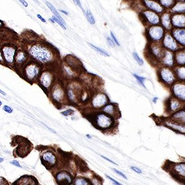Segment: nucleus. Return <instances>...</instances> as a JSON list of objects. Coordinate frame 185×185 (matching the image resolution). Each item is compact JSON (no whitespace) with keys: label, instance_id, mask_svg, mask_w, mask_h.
I'll use <instances>...</instances> for the list:
<instances>
[{"label":"nucleus","instance_id":"obj_1","mask_svg":"<svg viewBox=\"0 0 185 185\" xmlns=\"http://www.w3.org/2000/svg\"><path fill=\"white\" fill-rule=\"evenodd\" d=\"M11 144L13 147H15L13 150V156L15 157L24 158L33 149L32 144L27 139L21 137H16L14 139H12Z\"/></svg>","mask_w":185,"mask_h":185},{"label":"nucleus","instance_id":"obj_2","mask_svg":"<svg viewBox=\"0 0 185 185\" xmlns=\"http://www.w3.org/2000/svg\"><path fill=\"white\" fill-rule=\"evenodd\" d=\"M30 54L42 63H50L53 59V54L49 49L43 45H34L30 49Z\"/></svg>","mask_w":185,"mask_h":185},{"label":"nucleus","instance_id":"obj_3","mask_svg":"<svg viewBox=\"0 0 185 185\" xmlns=\"http://www.w3.org/2000/svg\"><path fill=\"white\" fill-rule=\"evenodd\" d=\"M93 125L99 130L107 131L112 129L115 125L114 119L105 113H98L92 117Z\"/></svg>","mask_w":185,"mask_h":185},{"label":"nucleus","instance_id":"obj_4","mask_svg":"<svg viewBox=\"0 0 185 185\" xmlns=\"http://www.w3.org/2000/svg\"><path fill=\"white\" fill-rule=\"evenodd\" d=\"M41 161L47 170L53 169L57 163V158L56 154L51 151H46L41 154Z\"/></svg>","mask_w":185,"mask_h":185},{"label":"nucleus","instance_id":"obj_5","mask_svg":"<svg viewBox=\"0 0 185 185\" xmlns=\"http://www.w3.org/2000/svg\"><path fill=\"white\" fill-rule=\"evenodd\" d=\"M55 181L57 185H72L73 184V176L66 170L59 172L55 175Z\"/></svg>","mask_w":185,"mask_h":185},{"label":"nucleus","instance_id":"obj_6","mask_svg":"<svg viewBox=\"0 0 185 185\" xmlns=\"http://www.w3.org/2000/svg\"><path fill=\"white\" fill-rule=\"evenodd\" d=\"M40 68L39 66L35 63L28 64L25 69V76L30 80H35L39 75Z\"/></svg>","mask_w":185,"mask_h":185},{"label":"nucleus","instance_id":"obj_7","mask_svg":"<svg viewBox=\"0 0 185 185\" xmlns=\"http://www.w3.org/2000/svg\"><path fill=\"white\" fill-rule=\"evenodd\" d=\"M12 185H40L37 179L32 175H25L17 179Z\"/></svg>","mask_w":185,"mask_h":185},{"label":"nucleus","instance_id":"obj_8","mask_svg":"<svg viewBox=\"0 0 185 185\" xmlns=\"http://www.w3.org/2000/svg\"><path fill=\"white\" fill-rule=\"evenodd\" d=\"M109 101L107 96L104 93H98L94 96L92 99L91 104L95 108H101L104 107Z\"/></svg>","mask_w":185,"mask_h":185},{"label":"nucleus","instance_id":"obj_9","mask_svg":"<svg viewBox=\"0 0 185 185\" xmlns=\"http://www.w3.org/2000/svg\"><path fill=\"white\" fill-rule=\"evenodd\" d=\"M102 112H104L105 114L111 116L114 119H117L119 114L120 115V112L117 109V106L115 104H109L106 105L102 109Z\"/></svg>","mask_w":185,"mask_h":185},{"label":"nucleus","instance_id":"obj_10","mask_svg":"<svg viewBox=\"0 0 185 185\" xmlns=\"http://www.w3.org/2000/svg\"><path fill=\"white\" fill-rule=\"evenodd\" d=\"M3 53L5 60L8 63H12L14 61L16 49L14 47L6 46L3 48Z\"/></svg>","mask_w":185,"mask_h":185},{"label":"nucleus","instance_id":"obj_11","mask_svg":"<svg viewBox=\"0 0 185 185\" xmlns=\"http://www.w3.org/2000/svg\"><path fill=\"white\" fill-rule=\"evenodd\" d=\"M52 96L56 102L57 103H60L63 102L64 99V90L60 86L56 85L53 90Z\"/></svg>","mask_w":185,"mask_h":185},{"label":"nucleus","instance_id":"obj_12","mask_svg":"<svg viewBox=\"0 0 185 185\" xmlns=\"http://www.w3.org/2000/svg\"><path fill=\"white\" fill-rule=\"evenodd\" d=\"M53 77L49 72L45 71L40 77V82L44 87L49 88L53 84Z\"/></svg>","mask_w":185,"mask_h":185},{"label":"nucleus","instance_id":"obj_13","mask_svg":"<svg viewBox=\"0 0 185 185\" xmlns=\"http://www.w3.org/2000/svg\"><path fill=\"white\" fill-rule=\"evenodd\" d=\"M149 35L152 40H159L163 35V29L160 27H152L149 30Z\"/></svg>","mask_w":185,"mask_h":185},{"label":"nucleus","instance_id":"obj_14","mask_svg":"<svg viewBox=\"0 0 185 185\" xmlns=\"http://www.w3.org/2000/svg\"><path fill=\"white\" fill-rule=\"evenodd\" d=\"M144 16H145L146 19L148 20V22L152 24H158L159 22V19L157 14H156L154 13L149 11H147L144 12L143 13Z\"/></svg>","mask_w":185,"mask_h":185},{"label":"nucleus","instance_id":"obj_15","mask_svg":"<svg viewBox=\"0 0 185 185\" xmlns=\"http://www.w3.org/2000/svg\"><path fill=\"white\" fill-rule=\"evenodd\" d=\"M45 3H46V4L48 6V7L50 9V10L51 11H52V13L55 15V17H57L60 21L61 22V23L63 24L64 25H65L66 26V22H65V21H64V20L63 19V17H62L61 16H60V15L59 14V13H58V11H57V10L54 7V6H53V5L52 4H51L50 3H49V2H48V1H46L45 2Z\"/></svg>","mask_w":185,"mask_h":185},{"label":"nucleus","instance_id":"obj_16","mask_svg":"<svg viewBox=\"0 0 185 185\" xmlns=\"http://www.w3.org/2000/svg\"><path fill=\"white\" fill-rule=\"evenodd\" d=\"M73 185H92L90 181L84 177H78L74 179Z\"/></svg>","mask_w":185,"mask_h":185},{"label":"nucleus","instance_id":"obj_17","mask_svg":"<svg viewBox=\"0 0 185 185\" xmlns=\"http://www.w3.org/2000/svg\"><path fill=\"white\" fill-rule=\"evenodd\" d=\"M146 6L152 9V10H154V11H156V12H158V13H160L162 11V7L157 3L154 2V1H145Z\"/></svg>","mask_w":185,"mask_h":185},{"label":"nucleus","instance_id":"obj_18","mask_svg":"<svg viewBox=\"0 0 185 185\" xmlns=\"http://www.w3.org/2000/svg\"><path fill=\"white\" fill-rule=\"evenodd\" d=\"M161 77L162 78L166 81V82H171L173 80V76L172 73L169 70H166V69H163L161 71Z\"/></svg>","mask_w":185,"mask_h":185},{"label":"nucleus","instance_id":"obj_19","mask_svg":"<svg viewBox=\"0 0 185 185\" xmlns=\"http://www.w3.org/2000/svg\"><path fill=\"white\" fill-rule=\"evenodd\" d=\"M27 59V56L25 53L22 51H19L17 53L16 57V60L18 64H22Z\"/></svg>","mask_w":185,"mask_h":185},{"label":"nucleus","instance_id":"obj_20","mask_svg":"<svg viewBox=\"0 0 185 185\" xmlns=\"http://www.w3.org/2000/svg\"><path fill=\"white\" fill-rule=\"evenodd\" d=\"M175 170L179 175L185 177V163L178 164L175 167Z\"/></svg>","mask_w":185,"mask_h":185},{"label":"nucleus","instance_id":"obj_21","mask_svg":"<svg viewBox=\"0 0 185 185\" xmlns=\"http://www.w3.org/2000/svg\"><path fill=\"white\" fill-rule=\"evenodd\" d=\"M164 44H165L166 46L168 47L170 49H175L176 48V45L170 35H167L166 37L165 40H164Z\"/></svg>","mask_w":185,"mask_h":185},{"label":"nucleus","instance_id":"obj_22","mask_svg":"<svg viewBox=\"0 0 185 185\" xmlns=\"http://www.w3.org/2000/svg\"><path fill=\"white\" fill-rule=\"evenodd\" d=\"M173 23L178 26L183 25L185 24V18L183 16H177V17L173 18Z\"/></svg>","mask_w":185,"mask_h":185},{"label":"nucleus","instance_id":"obj_23","mask_svg":"<svg viewBox=\"0 0 185 185\" xmlns=\"http://www.w3.org/2000/svg\"><path fill=\"white\" fill-rule=\"evenodd\" d=\"M167 125L175 130H178L182 133H185V127L184 126L180 125L178 124H175V123H172L170 122H167Z\"/></svg>","mask_w":185,"mask_h":185},{"label":"nucleus","instance_id":"obj_24","mask_svg":"<svg viewBox=\"0 0 185 185\" xmlns=\"http://www.w3.org/2000/svg\"><path fill=\"white\" fill-rule=\"evenodd\" d=\"M175 37L181 43L185 44V30H180L177 32Z\"/></svg>","mask_w":185,"mask_h":185},{"label":"nucleus","instance_id":"obj_25","mask_svg":"<svg viewBox=\"0 0 185 185\" xmlns=\"http://www.w3.org/2000/svg\"><path fill=\"white\" fill-rule=\"evenodd\" d=\"M89 45L93 49H95L96 52H98V53H99L100 54H101V55H102V56H109V54L106 52V51H105L104 50H103V49H102L101 48H99V47H98V46H95V45H92V44H91V43H89Z\"/></svg>","mask_w":185,"mask_h":185},{"label":"nucleus","instance_id":"obj_26","mask_svg":"<svg viewBox=\"0 0 185 185\" xmlns=\"http://www.w3.org/2000/svg\"><path fill=\"white\" fill-rule=\"evenodd\" d=\"M86 17H87V19L88 20V22L92 25V24H95V18L93 17V16H92V13H91V11H90V10H88V11H87L86 13Z\"/></svg>","mask_w":185,"mask_h":185},{"label":"nucleus","instance_id":"obj_27","mask_svg":"<svg viewBox=\"0 0 185 185\" xmlns=\"http://www.w3.org/2000/svg\"><path fill=\"white\" fill-rule=\"evenodd\" d=\"M162 24L166 28H169L170 27L169 16L168 14H164L162 17Z\"/></svg>","mask_w":185,"mask_h":185},{"label":"nucleus","instance_id":"obj_28","mask_svg":"<svg viewBox=\"0 0 185 185\" xmlns=\"http://www.w3.org/2000/svg\"><path fill=\"white\" fill-rule=\"evenodd\" d=\"M174 117L179 119L180 120L185 122V112L184 111H180L174 116Z\"/></svg>","mask_w":185,"mask_h":185},{"label":"nucleus","instance_id":"obj_29","mask_svg":"<svg viewBox=\"0 0 185 185\" xmlns=\"http://www.w3.org/2000/svg\"><path fill=\"white\" fill-rule=\"evenodd\" d=\"M133 57L135 58V59L137 60V62L138 63V64L139 66H142L143 65L144 62H143L142 59L140 58V57L139 56V55H138V54L137 53L134 52V53H133Z\"/></svg>","mask_w":185,"mask_h":185},{"label":"nucleus","instance_id":"obj_30","mask_svg":"<svg viewBox=\"0 0 185 185\" xmlns=\"http://www.w3.org/2000/svg\"><path fill=\"white\" fill-rule=\"evenodd\" d=\"M164 61H165V63L166 64L171 65L172 64V58L170 53L169 52L167 53V55L166 56V59L164 60Z\"/></svg>","mask_w":185,"mask_h":185},{"label":"nucleus","instance_id":"obj_31","mask_svg":"<svg viewBox=\"0 0 185 185\" xmlns=\"http://www.w3.org/2000/svg\"><path fill=\"white\" fill-rule=\"evenodd\" d=\"M133 76H134V77L136 78V79L137 80V81L139 82V83L142 87H144L145 88V83H144V82H145V78L139 77V76H138V75H136V74H133Z\"/></svg>","mask_w":185,"mask_h":185},{"label":"nucleus","instance_id":"obj_32","mask_svg":"<svg viewBox=\"0 0 185 185\" xmlns=\"http://www.w3.org/2000/svg\"><path fill=\"white\" fill-rule=\"evenodd\" d=\"M0 185H12L5 178L0 177Z\"/></svg>","mask_w":185,"mask_h":185},{"label":"nucleus","instance_id":"obj_33","mask_svg":"<svg viewBox=\"0 0 185 185\" xmlns=\"http://www.w3.org/2000/svg\"><path fill=\"white\" fill-rule=\"evenodd\" d=\"M74 113V111L72 109H68L65 111L62 112L61 114L64 116H70L72 114H73Z\"/></svg>","mask_w":185,"mask_h":185},{"label":"nucleus","instance_id":"obj_34","mask_svg":"<svg viewBox=\"0 0 185 185\" xmlns=\"http://www.w3.org/2000/svg\"><path fill=\"white\" fill-rule=\"evenodd\" d=\"M174 11H177L178 12H183L184 11H185V4H182L181 7H180L179 5L178 4L177 6H176V7L173 9Z\"/></svg>","mask_w":185,"mask_h":185},{"label":"nucleus","instance_id":"obj_35","mask_svg":"<svg viewBox=\"0 0 185 185\" xmlns=\"http://www.w3.org/2000/svg\"><path fill=\"white\" fill-rule=\"evenodd\" d=\"M52 19L54 20V22H57L62 28H63L64 30H66V26L65 25H64L63 24L61 23V22L60 21V20L57 18V17H56L55 16H53L52 17Z\"/></svg>","mask_w":185,"mask_h":185},{"label":"nucleus","instance_id":"obj_36","mask_svg":"<svg viewBox=\"0 0 185 185\" xmlns=\"http://www.w3.org/2000/svg\"><path fill=\"white\" fill-rule=\"evenodd\" d=\"M178 61L180 64H184L185 63V54L182 53L181 54L178 56Z\"/></svg>","mask_w":185,"mask_h":185},{"label":"nucleus","instance_id":"obj_37","mask_svg":"<svg viewBox=\"0 0 185 185\" xmlns=\"http://www.w3.org/2000/svg\"><path fill=\"white\" fill-rule=\"evenodd\" d=\"M152 52L156 56H160L159 55L160 54L161 50L158 47H155V48H153Z\"/></svg>","mask_w":185,"mask_h":185},{"label":"nucleus","instance_id":"obj_38","mask_svg":"<svg viewBox=\"0 0 185 185\" xmlns=\"http://www.w3.org/2000/svg\"><path fill=\"white\" fill-rule=\"evenodd\" d=\"M3 110H4L6 112L9 113V114H11V113L13 112V108L11 107L10 106H7V105L4 106V107H3Z\"/></svg>","mask_w":185,"mask_h":185},{"label":"nucleus","instance_id":"obj_39","mask_svg":"<svg viewBox=\"0 0 185 185\" xmlns=\"http://www.w3.org/2000/svg\"><path fill=\"white\" fill-rule=\"evenodd\" d=\"M113 171H114V172H116L117 174H118L119 175H120V176H121L122 178H123L124 179H125V180H127V177H126V175L125 174H123L122 172H121L120 171H119V170H117V169H113Z\"/></svg>","mask_w":185,"mask_h":185},{"label":"nucleus","instance_id":"obj_40","mask_svg":"<svg viewBox=\"0 0 185 185\" xmlns=\"http://www.w3.org/2000/svg\"><path fill=\"white\" fill-rule=\"evenodd\" d=\"M178 105H179V104L178 103L177 101H173L171 103V106H171V109L173 110H176L178 107Z\"/></svg>","mask_w":185,"mask_h":185},{"label":"nucleus","instance_id":"obj_41","mask_svg":"<svg viewBox=\"0 0 185 185\" xmlns=\"http://www.w3.org/2000/svg\"><path fill=\"white\" fill-rule=\"evenodd\" d=\"M10 163L12 164V165H13L16 167H19V168H22V166H20V164L19 163V162L17 160H12V161L10 162Z\"/></svg>","mask_w":185,"mask_h":185},{"label":"nucleus","instance_id":"obj_42","mask_svg":"<svg viewBox=\"0 0 185 185\" xmlns=\"http://www.w3.org/2000/svg\"><path fill=\"white\" fill-rule=\"evenodd\" d=\"M178 74L181 78H185V69H181L179 70Z\"/></svg>","mask_w":185,"mask_h":185},{"label":"nucleus","instance_id":"obj_43","mask_svg":"<svg viewBox=\"0 0 185 185\" xmlns=\"http://www.w3.org/2000/svg\"><path fill=\"white\" fill-rule=\"evenodd\" d=\"M161 4H163V6H166V7H169L172 4V1H161Z\"/></svg>","mask_w":185,"mask_h":185},{"label":"nucleus","instance_id":"obj_44","mask_svg":"<svg viewBox=\"0 0 185 185\" xmlns=\"http://www.w3.org/2000/svg\"><path fill=\"white\" fill-rule=\"evenodd\" d=\"M106 177L110 180V181H112V182H113V183H114L115 185H122V184H120L119 182H118V181H117L116 180H114V178H111L110 177H109V176H108V175H106Z\"/></svg>","mask_w":185,"mask_h":185},{"label":"nucleus","instance_id":"obj_45","mask_svg":"<svg viewBox=\"0 0 185 185\" xmlns=\"http://www.w3.org/2000/svg\"><path fill=\"white\" fill-rule=\"evenodd\" d=\"M110 35H111V37H112V40L114 41V43H116L118 46H120V43H119V42H118V40L116 39V37L114 36V34H113L112 32H110Z\"/></svg>","mask_w":185,"mask_h":185},{"label":"nucleus","instance_id":"obj_46","mask_svg":"<svg viewBox=\"0 0 185 185\" xmlns=\"http://www.w3.org/2000/svg\"><path fill=\"white\" fill-rule=\"evenodd\" d=\"M107 42L109 43V45L112 46V47H114L115 46V43L114 42V41H113L112 39H110L109 37H108L107 38Z\"/></svg>","mask_w":185,"mask_h":185},{"label":"nucleus","instance_id":"obj_47","mask_svg":"<svg viewBox=\"0 0 185 185\" xmlns=\"http://www.w3.org/2000/svg\"><path fill=\"white\" fill-rule=\"evenodd\" d=\"M131 169L132 170L134 171V172H135L137 173H142V171L139 169H138V168H137L136 167H134V166H131Z\"/></svg>","mask_w":185,"mask_h":185},{"label":"nucleus","instance_id":"obj_48","mask_svg":"<svg viewBox=\"0 0 185 185\" xmlns=\"http://www.w3.org/2000/svg\"><path fill=\"white\" fill-rule=\"evenodd\" d=\"M74 2L76 4H77L81 9H82V11H84V13H85V14H86V13H85V12L84 11V9H83V7H82V6H81V3H80V1H74Z\"/></svg>","mask_w":185,"mask_h":185},{"label":"nucleus","instance_id":"obj_49","mask_svg":"<svg viewBox=\"0 0 185 185\" xmlns=\"http://www.w3.org/2000/svg\"><path fill=\"white\" fill-rule=\"evenodd\" d=\"M101 157H102L103 159H104L105 160L109 161V162H110V163H113V164H114V165H117V164L115 162H114L113 160H110V159H108V158H107V157H104V156H101Z\"/></svg>","mask_w":185,"mask_h":185},{"label":"nucleus","instance_id":"obj_50","mask_svg":"<svg viewBox=\"0 0 185 185\" xmlns=\"http://www.w3.org/2000/svg\"><path fill=\"white\" fill-rule=\"evenodd\" d=\"M37 17H38V18H39L41 20H42V22H45V23H46V20H45L44 18H43L42 16H41V15H40V14H37Z\"/></svg>","mask_w":185,"mask_h":185},{"label":"nucleus","instance_id":"obj_51","mask_svg":"<svg viewBox=\"0 0 185 185\" xmlns=\"http://www.w3.org/2000/svg\"><path fill=\"white\" fill-rule=\"evenodd\" d=\"M20 2L24 5V6H25V7H27L28 6V3H27V1H20Z\"/></svg>","mask_w":185,"mask_h":185},{"label":"nucleus","instance_id":"obj_52","mask_svg":"<svg viewBox=\"0 0 185 185\" xmlns=\"http://www.w3.org/2000/svg\"><path fill=\"white\" fill-rule=\"evenodd\" d=\"M44 125H45V127H46L47 128H48V129H49V130L50 131H52V132H53V133H56V131H54V130H53L52 128H51L50 127H48V126H47L46 125H45V124H44Z\"/></svg>","mask_w":185,"mask_h":185},{"label":"nucleus","instance_id":"obj_53","mask_svg":"<svg viewBox=\"0 0 185 185\" xmlns=\"http://www.w3.org/2000/svg\"><path fill=\"white\" fill-rule=\"evenodd\" d=\"M0 93H1L2 95H4V96H6V92H4L3 91H2L1 90H0Z\"/></svg>","mask_w":185,"mask_h":185},{"label":"nucleus","instance_id":"obj_54","mask_svg":"<svg viewBox=\"0 0 185 185\" xmlns=\"http://www.w3.org/2000/svg\"><path fill=\"white\" fill-rule=\"evenodd\" d=\"M157 99H158L157 98H154L153 99L152 101L154 102V103H156V101H157Z\"/></svg>","mask_w":185,"mask_h":185},{"label":"nucleus","instance_id":"obj_55","mask_svg":"<svg viewBox=\"0 0 185 185\" xmlns=\"http://www.w3.org/2000/svg\"><path fill=\"white\" fill-rule=\"evenodd\" d=\"M4 158H3V157H0V163H1V162H3V161H4Z\"/></svg>","mask_w":185,"mask_h":185},{"label":"nucleus","instance_id":"obj_56","mask_svg":"<svg viewBox=\"0 0 185 185\" xmlns=\"http://www.w3.org/2000/svg\"><path fill=\"white\" fill-rule=\"evenodd\" d=\"M60 11H61L62 13H64L65 14H67V15L68 14V13H67V12H66L65 11H63V10H60Z\"/></svg>","mask_w":185,"mask_h":185},{"label":"nucleus","instance_id":"obj_57","mask_svg":"<svg viewBox=\"0 0 185 185\" xmlns=\"http://www.w3.org/2000/svg\"><path fill=\"white\" fill-rule=\"evenodd\" d=\"M0 60H1V61L3 60V58H2V56H1V53H0Z\"/></svg>","mask_w":185,"mask_h":185},{"label":"nucleus","instance_id":"obj_58","mask_svg":"<svg viewBox=\"0 0 185 185\" xmlns=\"http://www.w3.org/2000/svg\"><path fill=\"white\" fill-rule=\"evenodd\" d=\"M49 20H51V22H53V23H54V20H53L52 19H49Z\"/></svg>","mask_w":185,"mask_h":185},{"label":"nucleus","instance_id":"obj_59","mask_svg":"<svg viewBox=\"0 0 185 185\" xmlns=\"http://www.w3.org/2000/svg\"><path fill=\"white\" fill-rule=\"evenodd\" d=\"M87 137L88 138H91V137L90 136V135H87Z\"/></svg>","mask_w":185,"mask_h":185},{"label":"nucleus","instance_id":"obj_60","mask_svg":"<svg viewBox=\"0 0 185 185\" xmlns=\"http://www.w3.org/2000/svg\"><path fill=\"white\" fill-rule=\"evenodd\" d=\"M1 105H2V102H1V101H0V107L1 106Z\"/></svg>","mask_w":185,"mask_h":185},{"label":"nucleus","instance_id":"obj_61","mask_svg":"<svg viewBox=\"0 0 185 185\" xmlns=\"http://www.w3.org/2000/svg\"><path fill=\"white\" fill-rule=\"evenodd\" d=\"M1 24H2V23H1V22H0V25H1Z\"/></svg>","mask_w":185,"mask_h":185}]
</instances>
